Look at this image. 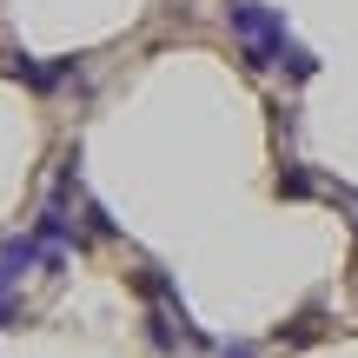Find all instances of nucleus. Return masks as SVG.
<instances>
[{"label":"nucleus","mask_w":358,"mask_h":358,"mask_svg":"<svg viewBox=\"0 0 358 358\" xmlns=\"http://www.w3.org/2000/svg\"><path fill=\"white\" fill-rule=\"evenodd\" d=\"M226 27L245 53V73H266V66L285 60V7H266V0H226Z\"/></svg>","instance_id":"f257e3e1"},{"label":"nucleus","mask_w":358,"mask_h":358,"mask_svg":"<svg viewBox=\"0 0 358 358\" xmlns=\"http://www.w3.org/2000/svg\"><path fill=\"white\" fill-rule=\"evenodd\" d=\"M40 252H47V245H40L34 232H7V239H0V266H7V279L20 285L27 272H40Z\"/></svg>","instance_id":"f03ea898"},{"label":"nucleus","mask_w":358,"mask_h":358,"mask_svg":"<svg viewBox=\"0 0 358 358\" xmlns=\"http://www.w3.org/2000/svg\"><path fill=\"white\" fill-rule=\"evenodd\" d=\"M312 338H319V299H312L306 312H292V319L279 325V345H285V352H299V345H312Z\"/></svg>","instance_id":"7ed1b4c3"},{"label":"nucleus","mask_w":358,"mask_h":358,"mask_svg":"<svg viewBox=\"0 0 358 358\" xmlns=\"http://www.w3.org/2000/svg\"><path fill=\"white\" fill-rule=\"evenodd\" d=\"M312 192H325V186H319L306 166H285V173H279V199H312Z\"/></svg>","instance_id":"20e7f679"},{"label":"nucleus","mask_w":358,"mask_h":358,"mask_svg":"<svg viewBox=\"0 0 358 358\" xmlns=\"http://www.w3.org/2000/svg\"><path fill=\"white\" fill-rule=\"evenodd\" d=\"M27 319V306H20V285L7 279V266H0V332H7V325H20Z\"/></svg>","instance_id":"39448f33"},{"label":"nucleus","mask_w":358,"mask_h":358,"mask_svg":"<svg viewBox=\"0 0 358 358\" xmlns=\"http://www.w3.org/2000/svg\"><path fill=\"white\" fill-rule=\"evenodd\" d=\"M285 73H292V80H312V73H319V53H306V47H285Z\"/></svg>","instance_id":"423d86ee"},{"label":"nucleus","mask_w":358,"mask_h":358,"mask_svg":"<svg viewBox=\"0 0 358 358\" xmlns=\"http://www.w3.org/2000/svg\"><path fill=\"white\" fill-rule=\"evenodd\" d=\"M213 358H266V352H259V338H219Z\"/></svg>","instance_id":"0eeeda50"},{"label":"nucleus","mask_w":358,"mask_h":358,"mask_svg":"<svg viewBox=\"0 0 358 358\" xmlns=\"http://www.w3.org/2000/svg\"><path fill=\"white\" fill-rule=\"evenodd\" d=\"M325 192H332V199H338V206L352 213V232H358V192H352V186H325Z\"/></svg>","instance_id":"6e6552de"}]
</instances>
